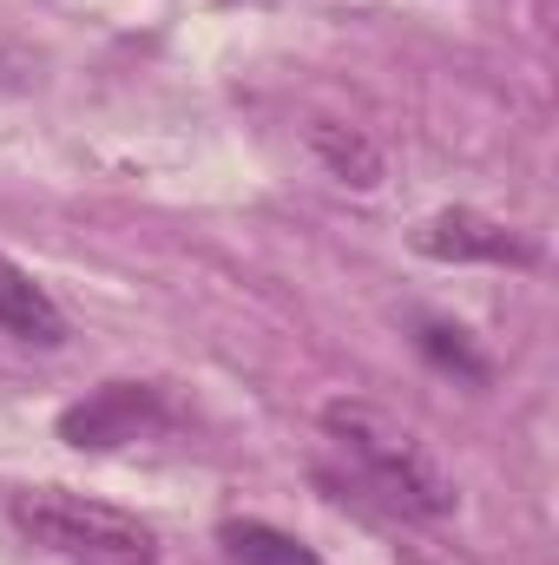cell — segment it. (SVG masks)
Instances as JSON below:
<instances>
[{
	"mask_svg": "<svg viewBox=\"0 0 559 565\" xmlns=\"http://www.w3.org/2000/svg\"><path fill=\"white\" fill-rule=\"evenodd\" d=\"M323 427H329V440L362 467V480H369L382 500H395L402 513H415V520H447V513L461 507L447 467L415 440V427H402L389 408L356 402V395H336V402L323 408Z\"/></svg>",
	"mask_w": 559,
	"mask_h": 565,
	"instance_id": "obj_1",
	"label": "cell"
},
{
	"mask_svg": "<svg viewBox=\"0 0 559 565\" xmlns=\"http://www.w3.org/2000/svg\"><path fill=\"white\" fill-rule=\"evenodd\" d=\"M13 526L80 565H158V533L145 526L139 513L66 493V487H40V493H13Z\"/></svg>",
	"mask_w": 559,
	"mask_h": 565,
	"instance_id": "obj_2",
	"label": "cell"
},
{
	"mask_svg": "<svg viewBox=\"0 0 559 565\" xmlns=\"http://www.w3.org/2000/svg\"><path fill=\"white\" fill-rule=\"evenodd\" d=\"M421 257H441V264H527L534 250L487 211H441L415 231Z\"/></svg>",
	"mask_w": 559,
	"mask_h": 565,
	"instance_id": "obj_3",
	"label": "cell"
},
{
	"mask_svg": "<svg viewBox=\"0 0 559 565\" xmlns=\"http://www.w3.org/2000/svg\"><path fill=\"white\" fill-rule=\"evenodd\" d=\"M158 402H151V388L139 382H106L99 395H86L80 408H66L60 415V434L73 440V447H119V440H139L145 427H158Z\"/></svg>",
	"mask_w": 559,
	"mask_h": 565,
	"instance_id": "obj_4",
	"label": "cell"
},
{
	"mask_svg": "<svg viewBox=\"0 0 559 565\" xmlns=\"http://www.w3.org/2000/svg\"><path fill=\"white\" fill-rule=\"evenodd\" d=\"M0 329H7L13 342H33V349H60V342H66L60 302L27 277V270H13V264H0Z\"/></svg>",
	"mask_w": 559,
	"mask_h": 565,
	"instance_id": "obj_5",
	"label": "cell"
},
{
	"mask_svg": "<svg viewBox=\"0 0 559 565\" xmlns=\"http://www.w3.org/2000/svg\"><path fill=\"white\" fill-rule=\"evenodd\" d=\"M309 151L323 158L329 178H342V184H356V191H376V184H382V151H376V139H369L362 126L323 119V126L309 132Z\"/></svg>",
	"mask_w": 559,
	"mask_h": 565,
	"instance_id": "obj_6",
	"label": "cell"
},
{
	"mask_svg": "<svg viewBox=\"0 0 559 565\" xmlns=\"http://www.w3.org/2000/svg\"><path fill=\"white\" fill-rule=\"evenodd\" d=\"M218 546H224L231 565H323L296 533H277L264 520H224L218 526Z\"/></svg>",
	"mask_w": 559,
	"mask_h": 565,
	"instance_id": "obj_7",
	"label": "cell"
},
{
	"mask_svg": "<svg viewBox=\"0 0 559 565\" xmlns=\"http://www.w3.org/2000/svg\"><path fill=\"white\" fill-rule=\"evenodd\" d=\"M421 349L441 362V369H461L467 382H487V362L467 349V335L461 329H441V322H421Z\"/></svg>",
	"mask_w": 559,
	"mask_h": 565,
	"instance_id": "obj_8",
	"label": "cell"
},
{
	"mask_svg": "<svg viewBox=\"0 0 559 565\" xmlns=\"http://www.w3.org/2000/svg\"><path fill=\"white\" fill-rule=\"evenodd\" d=\"M7 73H13V53H0V79H7Z\"/></svg>",
	"mask_w": 559,
	"mask_h": 565,
	"instance_id": "obj_9",
	"label": "cell"
},
{
	"mask_svg": "<svg viewBox=\"0 0 559 565\" xmlns=\"http://www.w3.org/2000/svg\"><path fill=\"white\" fill-rule=\"evenodd\" d=\"M402 565H421V559H402Z\"/></svg>",
	"mask_w": 559,
	"mask_h": 565,
	"instance_id": "obj_10",
	"label": "cell"
}]
</instances>
